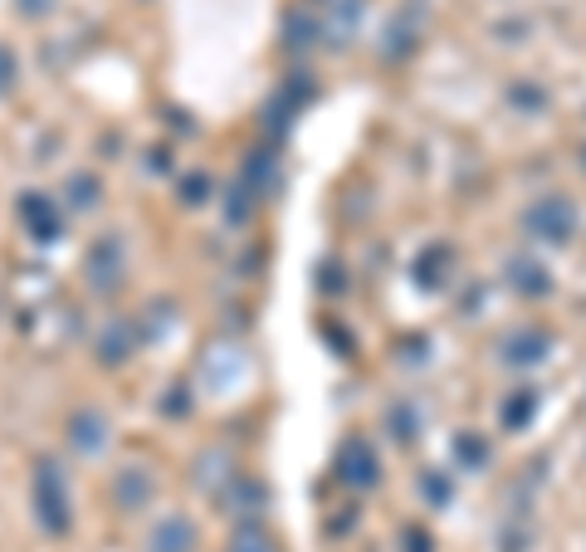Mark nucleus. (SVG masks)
<instances>
[{
    "label": "nucleus",
    "mask_w": 586,
    "mask_h": 552,
    "mask_svg": "<svg viewBox=\"0 0 586 552\" xmlns=\"http://www.w3.org/2000/svg\"><path fill=\"white\" fill-rule=\"evenodd\" d=\"M20 6H25V10H30V15H44V10H50V6H54V0H20Z\"/></svg>",
    "instance_id": "1"
}]
</instances>
